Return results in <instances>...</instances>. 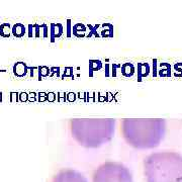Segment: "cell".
Segmentation results:
<instances>
[{
  "label": "cell",
  "instance_id": "obj_17",
  "mask_svg": "<svg viewBox=\"0 0 182 182\" xmlns=\"http://www.w3.org/2000/svg\"><path fill=\"white\" fill-rule=\"evenodd\" d=\"M17 100H18V93L11 92L10 93V101L11 102H15Z\"/></svg>",
  "mask_w": 182,
  "mask_h": 182
},
{
  "label": "cell",
  "instance_id": "obj_10",
  "mask_svg": "<svg viewBox=\"0 0 182 182\" xmlns=\"http://www.w3.org/2000/svg\"><path fill=\"white\" fill-rule=\"evenodd\" d=\"M28 34V28L23 23L16 22L12 25L11 28V36H13L16 39H21Z\"/></svg>",
  "mask_w": 182,
  "mask_h": 182
},
{
  "label": "cell",
  "instance_id": "obj_19",
  "mask_svg": "<svg viewBox=\"0 0 182 182\" xmlns=\"http://www.w3.org/2000/svg\"><path fill=\"white\" fill-rule=\"evenodd\" d=\"M0 72H6V70H0Z\"/></svg>",
  "mask_w": 182,
  "mask_h": 182
},
{
  "label": "cell",
  "instance_id": "obj_1",
  "mask_svg": "<svg viewBox=\"0 0 182 182\" xmlns=\"http://www.w3.org/2000/svg\"><path fill=\"white\" fill-rule=\"evenodd\" d=\"M114 119H72L69 130L72 138L81 147L96 149L110 142L115 133Z\"/></svg>",
  "mask_w": 182,
  "mask_h": 182
},
{
  "label": "cell",
  "instance_id": "obj_4",
  "mask_svg": "<svg viewBox=\"0 0 182 182\" xmlns=\"http://www.w3.org/2000/svg\"><path fill=\"white\" fill-rule=\"evenodd\" d=\"M92 182H134L130 169L120 162L107 161L94 170Z\"/></svg>",
  "mask_w": 182,
  "mask_h": 182
},
{
  "label": "cell",
  "instance_id": "obj_15",
  "mask_svg": "<svg viewBox=\"0 0 182 182\" xmlns=\"http://www.w3.org/2000/svg\"><path fill=\"white\" fill-rule=\"evenodd\" d=\"M89 67L91 71H99V70L102 68V62L99 60H92L90 61Z\"/></svg>",
  "mask_w": 182,
  "mask_h": 182
},
{
  "label": "cell",
  "instance_id": "obj_6",
  "mask_svg": "<svg viewBox=\"0 0 182 182\" xmlns=\"http://www.w3.org/2000/svg\"><path fill=\"white\" fill-rule=\"evenodd\" d=\"M28 37L29 39H47L49 37V25L46 23H34L28 25Z\"/></svg>",
  "mask_w": 182,
  "mask_h": 182
},
{
  "label": "cell",
  "instance_id": "obj_3",
  "mask_svg": "<svg viewBox=\"0 0 182 182\" xmlns=\"http://www.w3.org/2000/svg\"><path fill=\"white\" fill-rule=\"evenodd\" d=\"M147 182H182V155L172 151L156 152L144 160Z\"/></svg>",
  "mask_w": 182,
  "mask_h": 182
},
{
  "label": "cell",
  "instance_id": "obj_11",
  "mask_svg": "<svg viewBox=\"0 0 182 182\" xmlns=\"http://www.w3.org/2000/svg\"><path fill=\"white\" fill-rule=\"evenodd\" d=\"M99 34H100V37H105V39L113 37V24H111L109 22L100 24Z\"/></svg>",
  "mask_w": 182,
  "mask_h": 182
},
{
  "label": "cell",
  "instance_id": "obj_13",
  "mask_svg": "<svg viewBox=\"0 0 182 182\" xmlns=\"http://www.w3.org/2000/svg\"><path fill=\"white\" fill-rule=\"evenodd\" d=\"M11 28H12V25L10 24V22L0 23V37L8 39L11 36Z\"/></svg>",
  "mask_w": 182,
  "mask_h": 182
},
{
  "label": "cell",
  "instance_id": "obj_12",
  "mask_svg": "<svg viewBox=\"0 0 182 182\" xmlns=\"http://www.w3.org/2000/svg\"><path fill=\"white\" fill-rule=\"evenodd\" d=\"M87 25V34L86 37L90 39V37H100V24H86Z\"/></svg>",
  "mask_w": 182,
  "mask_h": 182
},
{
  "label": "cell",
  "instance_id": "obj_18",
  "mask_svg": "<svg viewBox=\"0 0 182 182\" xmlns=\"http://www.w3.org/2000/svg\"><path fill=\"white\" fill-rule=\"evenodd\" d=\"M19 99H20V101H25L26 99H28V95L25 94V93H20V95H19Z\"/></svg>",
  "mask_w": 182,
  "mask_h": 182
},
{
  "label": "cell",
  "instance_id": "obj_14",
  "mask_svg": "<svg viewBox=\"0 0 182 182\" xmlns=\"http://www.w3.org/2000/svg\"><path fill=\"white\" fill-rule=\"evenodd\" d=\"M134 72L135 68L132 63H125L122 65H120V73L125 77H131L134 74Z\"/></svg>",
  "mask_w": 182,
  "mask_h": 182
},
{
  "label": "cell",
  "instance_id": "obj_5",
  "mask_svg": "<svg viewBox=\"0 0 182 182\" xmlns=\"http://www.w3.org/2000/svg\"><path fill=\"white\" fill-rule=\"evenodd\" d=\"M52 182H88L83 173L75 169L65 168L54 175Z\"/></svg>",
  "mask_w": 182,
  "mask_h": 182
},
{
  "label": "cell",
  "instance_id": "obj_7",
  "mask_svg": "<svg viewBox=\"0 0 182 182\" xmlns=\"http://www.w3.org/2000/svg\"><path fill=\"white\" fill-rule=\"evenodd\" d=\"M64 34V25L61 22L50 23L49 26V37L51 42H55L56 40L60 39Z\"/></svg>",
  "mask_w": 182,
  "mask_h": 182
},
{
  "label": "cell",
  "instance_id": "obj_16",
  "mask_svg": "<svg viewBox=\"0 0 182 182\" xmlns=\"http://www.w3.org/2000/svg\"><path fill=\"white\" fill-rule=\"evenodd\" d=\"M72 21L71 19H68L66 22V37H72Z\"/></svg>",
  "mask_w": 182,
  "mask_h": 182
},
{
  "label": "cell",
  "instance_id": "obj_9",
  "mask_svg": "<svg viewBox=\"0 0 182 182\" xmlns=\"http://www.w3.org/2000/svg\"><path fill=\"white\" fill-rule=\"evenodd\" d=\"M29 72V67L24 62H16L13 65V74L17 78H24Z\"/></svg>",
  "mask_w": 182,
  "mask_h": 182
},
{
  "label": "cell",
  "instance_id": "obj_8",
  "mask_svg": "<svg viewBox=\"0 0 182 182\" xmlns=\"http://www.w3.org/2000/svg\"><path fill=\"white\" fill-rule=\"evenodd\" d=\"M87 34V25L83 22H76L72 25V36L78 39L86 37Z\"/></svg>",
  "mask_w": 182,
  "mask_h": 182
},
{
  "label": "cell",
  "instance_id": "obj_2",
  "mask_svg": "<svg viewBox=\"0 0 182 182\" xmlns=\"http://www.w3.org/2000/svg\"><path fill=\"white\" fill-rule=\"evenodd\" d=\"M122 134L128 145L139 150L160 145L166 133L165 119H124Z\"/></svg>",
  "mask_w": 182,
  "mask_h": 182
}]
</instances>
